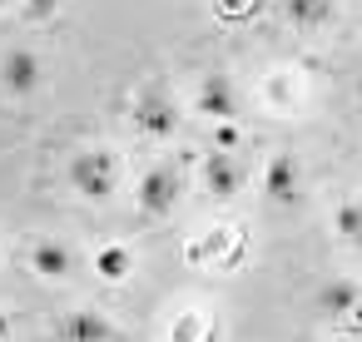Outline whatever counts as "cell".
<instances>
[{
	"label": "cell",
	"mask_w": 362,
	"mask_h": 342,
	"mask_svg": "<svg viewBox=\"0 0 362 342\" xmlns=\"http://www.w3.org/2000/svg\"><path fill=\"white\" fill-rule=\"evenodd\" d=\"M70 184L90 199V204H105L119 184V159L110 149H80L75 164H70Z\"/></svg>",
	"instance_id": "cell-1"
},
{
	"label": "cell",
	"mask_w": 362,
	"mask_h": 342,
	"mask_svg": "<svg viewBox=\"0 0 362 342\" xmlns=\"http://www.w3.org/2000/svg\"><path fill=\"white\" fill-rule=\"evenodd\" d=\"M179 189H184V174H179V164H154L144 179H139V189H134V204H139V213L144 218H164L174 204H179Z\"/></svg>",
	"instance_id": "cell-2"
},
{
	"label": "cell",
	"mask_w": 362,
	"mask_h": 342,
	"mask_svg": "<svg viewBox=\"0 0 362 342\" xmlns=\"http://www.w3.org/2000/svg\"><path fill=\"white\" fill-rule=\"evenodd\" d=\"M194 105H199V114H209L218 124H238V90H233V80L223 70H209L199 80V100Z\"/></svg>",
	"instance_id": "cell-3"
},
{
	"label": "cell",
	"mask_w": 362,
	"mask_h": 342,
	"mask_svg": "<svg viewBox=\"0 0 362 342\" xmlns=\"http://www.w3.org/2000/svg\"><path fill=\"white\" fill-rule=\"evenodd\" d=\"M124 332L100 312V307H75L60 317V342H119Z\"/></svg>",
	"instance_id": "cell-4"
},
{
	"label": "cell",
	"mask_w": 362,
	"mask_h": 342,
	"mask_svg": "<svg viewBox=\"0 0 362 342\" xmlns=\"http://www.w3.org/2000/svg\"><path fill=\"white\" fill-rule=\"evenodd\" d=\"M243 179H248V169H243V159H238V154L214 149V154L204 159V189H209L214 199H233V194L243 189Z\"/></svg>",
	"instance_id": "cell-5"
},
{
	"label": "cell",
	"mask_w": 362,
	"mask_h": 342,
	"mask_svg": "<svg viewBox=\"0 0 362 342\" xmlns=\"http://www.w3.org/2000/svg\"><path fill=\"white\" fill-rule=\"evenodd\" d=\"M134 124H139L149 139H169V134L179 129V114H174L169 95H159V90H144V95L134 100Z\"/></svg>",
	"instance_id": "cell-6"
},
{
	"label": "cell",
	"mask_w": 362,
	"mask_h": 342,
	"mask_svg": "<svg viewBox=\"0 0 362 342\" xmlns=\"http://www.w3.org/2000/svg\"><path fill=\"white\" fill-rule=\"evenodd\" d=\"M298 189H303V174H298V159L293 154H273L268 159V174H263V194L268 204H298Z\"/></svg>",
	"instance_id": "cell-7"
},
{
	"label": "cell",
	"mask_w": 362,
	"mask_h": 342,
	"mask_svg": "<svg viewBox=\"0 0 362 342\" xmlns=\"http://www.w3.org/2000/svg\"><path fill=\"white\" fill-rule=\"evenodd\" d=\"M0 85L11 95H35L40 90V55L35 50H11L6 65H0Z\"/></svg>",
	"instance_id": "cell-8"
},
{
	"label": "cell",
	"mask_w": 362,
	"mask_h": 342,
	"mask_svg": "<svg viewBox=\"0 0 362 342\" xmlns=\"http://www.w3.org/2000/svg\"><path fill=\"white\" fill-rule=\"evenodd\" d=\"M30 268H35L40 278H70V273H75V253H70V243H60V238H40V243L30 248Z\"/></svg>",
	"instance_id": "cell-9"
},
{
	"label": "cell",
	"mask_w": 362,
	"mask_h": 342,
	"mask_svg": "<svg viewBox=\"0 0 362 342\" xmlns=\"http://www.w3.org/2000/svg\"><path fill=\"white\" fill-rule=\"evenodd\" d=\"M317 312H327V317L362 312V293H357V283H347V278H327V283L317 288Z\"/></svg>",
	"instance_id": "cell-10"
},
{
	"label": "cell",
	"mask_w": 362,
	"mask_h": 342,
	"mask_svg": "<svg viewBox=\"0 0 362 342\" xmlns=\"http://www.w3.org/2000/svg\"><path fill=\"white\" fill-rule=\"evenodd\" d=\"M283 11L298 30H322L332 20V0H283Z\"/></svg>",
	"instance_id": "cell-11"
},
{
	"label": "cell",
	"mask_w": 362,
	"mask_h": 342,
	"mask_svg": "<svg viewBox=\"0 0 362 342\" xmlns=\"http://www.w3.org/2000/svg\"><path fill=\"white\" fill-rule=\"evenodd\" d=\"M95 268H100V278H110V283H119V278L129 273V248H119V243H110V248H100V253H95Z\"/></svg>",
	"instance_id": "cell-12"
},
{
	"label": "cell",
	"mask_w": 362,
	"mask_h": 342,
	"mask_svg": "<svg viewBox=\"0 0 362 342\" xmlns=\"http://www.w3.org/2000/svg\"><path fill=\"white\" fill-rule=\"evenodd\" d=\"M337 233H342L347 243H362V204H357V199H342V204H337Z\"/></svg>",
	"instance_id": "cell-13"
},
{
	"label": "cell",
	"mask_w": 362,
	"mask_h": 342,
	"mask_svg": "<svg viewBox=\"0 0 362 342\" xmlns=\"http://www.w3.org/2000/svg\"><path fill=\"white\" fill-rule=\"evenodd\" d=\"M55 6H60V0H30V16L45 20V16H55Z\"/></svg>",
	"instance_id": "cell-14"
},
{
	"label": "cell",
	"mask_w": 362,
	"mask_h": 342,
	"mask_svg": "<svg viewBox=\"0 0 362 342\" xmlns=\"http://www.w3.org/2000/svg\"><path fill=\"white\" fill-rule=\"evenodd\" d=\"M233 6H248V0H223V11H233Z\"/></svg>",
	"instance_id": "cell-15"
},
{
	"label": "cell",
	"mask_w": 362,
	"mask_h": 342,
	"mask_svg": "<svg viewBox=\"0 0 362 342\" xmlns=\"http://www.w3.org/2000/svg\"><path fill=\"white\" fill-rule=\"evenodd\" d=\"M357 105H362V85H357Z\"/></svg>",
	"instance_id": "cell-16"
},
{
	"label": "cell",
	"mask_w": 362,
	"mask_h": 342,
	"mask_svg": "<svg viewBox=\"0 0 362 342\" xmlns=\"http://www.w3.org/2000/svg\"><path fill=\"white\" fill-rule=\"evenodd\" d=\"M0 332H6V322H0Z\"/></svg>",
	"instance_id": "cell-17"
}]
</instances>
